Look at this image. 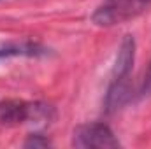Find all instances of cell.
<instances>
[{"label":"cell","instance_id":"52a82bcc","mask_svg":"<svg viewBox=\"0 0 151 149\" xmlns=\"http://www.w3.org/2000/svg\"><path fill=\"white\" fill-rule=\"evenodd\" d=\"M47 146H51V142L42 135H30L25 142V148H47Z\"/></svg>","mask_w":151,"mask_h":149},{"label":"cell","instance_id":"8992f818","mask_svg":"<svg viewBox=\"0 0 151 149\" xmlns=\"http://www.w3.org/2000/svg\"><path fill=\"white\" fill-rule=\"evenodd\" d=\"M148 97H151V63L142 75V81L139 86V98H148Z\"/></svg>","mask_w":151,"mask_h":149},{"label":"cell","instance_id":"277c9868","mask_svg":"<svg viewBox=\"0 0 151 149\" xmlns=\"http://www.w3.org/2000/svg\"><path fill=\"white\" fill-rule=\"evenodd\" d=\"M135 62V40L132 35H125L114 62L113 72H111V82H128L130 72L134 69Z\"/></svg>","mask_w":151,"mask_h":149},{"label":"cell","instance_id":"3957f363","mask_svg":"<svg viewBox=\"0 0 151 149\" xmlns=\"http://www.w3.org/2000/svg\"><path fill=\"white\" fill-rule=\"evenodd\" d=\"M72 146L79 149H114L119 148V140L107 125L84 123L76 126L72 133Z\"/></svg>","mask_w":151,"mask_h":149},{"label":"cell","instance_id":"7a4b0ae2","mask_svg":"<svg viewBox=\"0 0 151 149\" xmlns=\"http://www.w3.org/2000/svg\"><path fill=\"white\" fill-rule=\"evenodd\" d=\"M53 117V107L46 104H32L25 100H4L0 102V125L16 126L28 121H49Z\"/></svg>","mask_w":151,"mask_h":149},{"label":"cell","instance_id":"6da1fadb","mask_svg":"<svg viewBox=\"0 0 151 149\" xmlns=\"http://www.w3.org/2000/svg\"><path fill=\"white\" fill-rule=\"evenodd\" d=\"M151 9V0H104L91 14V23L97 27H116L132 21Z\"/></svg>","mask_w":151,"mask_h":149},{"label":"cell","instance_id":"5b68a950","mask_svg":"<svg viewBox=\"0 0 151 149\" xmlns=\"http://www.w3.org/2000/svg\"><path fill=\"white\" fill-rule=\"evenodd\" d=\"M47 49L35 40H5L0 42V60L7 58H37L44 56Z\"/></svg>","mask_w":151,"mask_h":149}]
</instances>
